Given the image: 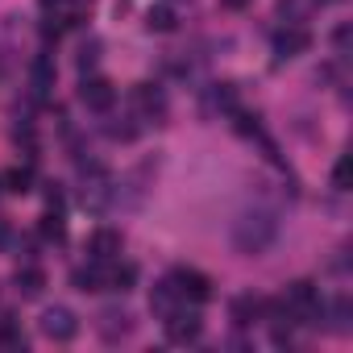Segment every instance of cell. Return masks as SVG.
Listing matches in <instances>:
<instances>
[{"mask_svg":"<svg viewBox=\"0 0 353 353\" xmlns=\"http://www.w3.org/2000/svg\"><path fill=\"white\" fill-rule=\"evenodd\" d=\"M320 5H336V0H320Z\"/></svg>","mask_w":353,"mask_h":353,"instance_id":"obj_28","label":"cell"},{"mask_svg":"<svg viewBox=\"0 0 353 353\" xmlns=\"http://www.w3.org/2000/svg\"><path fill=\"white\" fill-rule=\"evenodd\" d=\"M108 279H112V266L108 262H96L92 258V266H83V270H75V287L79 291H108Z\"/></svg>","mask_w":353,"mask_h":353,"instance_id":"obj_8","label":"cell"},{"mask_svg":"<svg viewBox=\"0 0 353 353\" xmlns=\"http://www.w3.org/2000/svg\"><path fill=\"white\" fill-rule=\"evenodd\" d=\"M75 332H79V324H75V316H71L67 307L42 312V336H50V341H71Z\"/></svg>","mask_w":353,"mask_h":353,"instance_id":"obj_6","label":"cell"},{"mask_svg":"<svg viewBox=\"0 0 353 353\" xmlns=\"http://www.w3.org/2000/svg\"><path fill=\"white\" fill-rule=\"evenodd\" d=\"M332 328H336V332H349V299H336V307H332Z\"/></svg>","mask_w":353,"mask_h":353,"instance_id":"obj_20","label":"cell"},{"mask_svg":"<svg viewBox=\"0 0 353 353\" xmlns=\"http://www.w3.org/2000/svg\"><path fill=\"white\" fill-rule=\"evenodd\" d=\"M303 5H307V0H279V9H283V13H291V17H299V13H303Z\"/></svg>","mask_w":353,"mask_h":353,"instance_id":"obj_24","label":"cell"},{"mask_svg":"<svg viewBox=\"0 0 353 353\" xmlns=\"http://www.w3.org/2000/svg\"><path fill=\"white\" fill-rule=\"evenodd\" d=\"M88 254H92L96 262H112V258L121 254V233H117V229H96L92 241H88Z\"/></svg>","mask_w":353,"mask_h":353,"instance_id":"obj_9","label":"cell"},{"mask_svg":"<svg viewBox=\"0 0 353 353\" xmlns=\"http://www.w3.org/2000/svg\"><path fill=\"white\" fill-rule=\"evenodd\" d=\"M262 312H266V299H258V295H237V299L229 303V316H233V324H237V328L254 324Z\"/></svg>","mask_w":353,"mask_h":353,"instance_id":"obj_10","label":"cell"},{"mask_svg":"<svg viewBox=\"0 0 353 353\" xmlns=\"http://www.w3.org/2000/svg\"><path fill=\"white\" fill-rule=\"evenodd\" d=\"M245 5V0H225V9H241Z\"/></svg>","mask_w":353,"mask_h":353,"instance_id":"obj_27","label":"cell"},{"mask_svg":"<svg viewBox=\"0 0 353 353\" xmlns=\"http://www.w3.org/2000/svg\"><path fill=\"white\" fill-rule=\"evenodd\" d=\"M13 283H17V291L26 295V299H38L42 291H46V274L38 270V266H17V274H13Z\"/></svg>","mask_w":353,"mask_h":353,"instance_id":"obj_11","label":"cell"},{"mask_svg":"<svg viewBox=\"0 0 353 353\" xmlns=\"http://www.w3.org/2000/svg\"><path fill=\"white\" fill-rule=\"evenodd\" d=\"M133 100H137L145 112H154V117H162V108H166V100H162V92H158L154 83H141V88L133 92Z\"/></svg>","mask_w":353,"mask_h":353,"instance_id":"obj_14","label":"cell"},{"mask_svg":"<svg viewBox=\"0 0 353 353\" xmlns=\"http://www.w3.org/2000/svg\"><path fill=\"white\" fill-rule=\"evenodd\" d=\"M174 295H179V291H174L170 283H158V287L150 291V312H158V316L166 320V316L174 312Z\"/></svg>","mask_w":353,"mask_h":353,"instance_id":"obj_13","label":"cell"},{"mask_svg":"<svg viewBox=\"0 0 353 353\" xmlns=\"http://www.w3.org/2000/svg\"><path fill=\"white\" fill-rule=\"evenodd\" d=\"M96 332H100L104 341H121V336L133 332V316H129L125 307H104V312L96 316Z\"/></svg>","mask_w":353,"mask_h":353,"instance_id":"obj_5","label":"cell"},{"mask_svg":"<svg viewBox=\"0 0 353 353\" xmlns=\"http://www.w3.org/2000/svg\"><path fill=\"white\" fill-rule=\"evenodd\" d=\"M30 183H34V170H30V166H13V170L0 174V188L13 192V196H26V192H30Z\"/></svg>","mask_w":353,"mask_h":353,"instance_id":"obj_12","label":"cell"},{"mask_svg":"<svg viewBox=\"0 0 353 353\" xmlns=\"http://www.w3.org/2000/svg\"><path fill=\"white\" fill-rule=\"evenodd\" d=\"M133 279H137V270H133V266H112L108 291H129V287H133Z\"/></svg>","mask_w":353,"mask_h":353,"instance_id":"obj_18","label":"cell"},{"mask_svg":"<svg viewBox=\"0 0 353 353\" xmlns=\"http://www.w3.org/2000/svg\"><path fill=\"white\" fill-rule=\"evenodd\" d=\"M274 237H279V221L266 208H250V212H241L233 221V245H237V254H250V258L266 254L274 245Z\"/></svg>","mask_w":353,"mask_h":353,"instance_id":"obj_1","label":"cell"},{"mask_svg":"<svg viewBox=\"0 0 353 353\" xmlns=\"http://www.w3.org/2000/svg\"><path fill=\"white\" fill-rule=\"evenodd\" d=\"M5 241H9V225H5V221H0V245H5Z\"/></svg>","mask_w":353,"mask_h":353,"instance_id":"obj_26","label":"cell"},{"mask_svg":"<svg viewBox=\"0 0 353 353\" xmlns=\"http://www.w3.org/2000/svg\"><path fill=\"white\" fill-rule=\"evenodd\" d=\"M50 83H54V63L42 54V59L34 63V92H38V96H46V92H50Z\"/></svg>","mask_w":353,"mask_h":353,"instance_id":"obj_15","label":"cell"},{"mask_svg":"<svg viewBox=\"0 0 353 353\" xmlns=\"http://www.w3.org/2000/svg\"><path fill=\"white\" fill-rule=\"evenodd\" d=\"M42 237H54V241H63V237H67V225H63V216H59V212H46V216H42Z\"/></svg>","mask_w":353,"mask_h":353,"instance_id":"obj_19","label":"cell"},{"mask_svg":"<svg viewBox=\"0 0 353 353\" xmlns=\"http://www.w3.org/2000/svg\"><path fill=\"white\" fill-rule=\"evenodd\" d=\"M332 188L336 192L349 188V158H336V166H332Z\"/></svg>","mask_w":353,"mask_h":353,"instance_id":"obj_21","label":"cell"},{"mask_svg":"<svg viewBox=\"0 0 353 353\" xmlns=\"http://www.w3.org/2000/svg\"><path fill=\"white\" fill-rule=\"evenodd\" d=\"M5 345H9V349H17V345H26V336H21V328H17V324H13L9 316H5V320H0V349H5Z\"/></svg>","mask_w":353,"mask_h":353,"instance_id":"obj_17","label":"cell"},{"mask_svg":"<svg viewBox=\"0 0 353 353\" xmlns=\"http://www.w3.org/2000/svg\"><path fill=\"white\" fill-rule=\"evenodd\" d=\"M96 59H100V46H96V42H92V46H83V50H79V71L96 67Z\"/></svg>","mask_w":353,"mask_h":353,"instance_id":"obj_22","label":"cell"},{"mask_svg":"<svg viewBox=\"0 0 353 353\" xmlns=\"http://www.w3.org/2000/svg\"><path fill=\"white\" fill-rule=\"evenodd\" d=\"M200 316L196 312H179L174 307L170 316H166V336L174 341V345H188V341H200Z\"/></svg>","mask_w":353,"mask_h":353,"instance_id":"obj_4","label":"cell"},{"mask_svg":"<svg viewBox=\"0 0 353 353\" xmlns=\"http://www.w3.org/2000/svg\"><path fill=\"white\" fill-rule=\"evenodd\" d=\"M38 5H42L46 13H63V9H67V0H38Z\"/></svg>","mask_w":353,"mask_h":353,"instance_id":"obj_25","label":"cell"},{"mask_svg":"<svg viewBox=\"0 0 353 353\" xmlns=\"http://www.w3.org/2000/svg\"><path fill=\"white\" fill-rule=\"evenodd\" d=\"M312 46V34L303 30V26H291V30H283L279 38H274V54L279 59H295V54H303Z\"/></svg>","mask_w":353,"mask_h":353,"instance_id":"obj_7","label":"cell"},{"mask_svg":"<svg viewBox=\"0 0 353 353\" xmlns=\"http://www.w3.org/2000/svg\"><path fill=\"white\" fill-rule=\"evenodd\" d=\"M145 26H150V30H158V34H170V30H174V13H170L166 5H158V9H150V13H145Z\"/></svg>","mask_w":353,"mask_h":353,"instance_id":"obj_16","label":"cell"},{"mask_svg":"<svg viewBox=\"0 0 353 353\" xmlns=\"http://www.w3.org/2000/svg\"><path fill=\"white\" fill-rule=\"evenodd\" d=\"M79 100H83L92 112H108V108H112V100H117V88H112L108 79L92 75V79H83V83H79Z\"/></svg>","mask_w":353,"mask_h":353,"instance_id":"obj_3","label":"cell"},{"mask_svg":"<svg viewBox=\"0 0 353 353\" xmlns=\"http://www.w3.org/2000/svg\"><path fill=\"white\" fill-rule=\"evenodd\" d=\"M170 287L179 291V295H188V299H196V303L212 299V279L200 274V270H192V266H179V270H174V274H170Z\"/></svg>","mask_w":353,"mask_h":353,"instance_id":"obj_2","label":"cell"},{"mask_svg":"<svg viewBox=\"0 0 353 353\" xmlns=\"http://www.w3.org/2000/svg\"><path fill=\"white\" fill-rule=\"evenodd\" d=\"M332 46H336V54H345V50H349V26H336V34H332Z\"/></svg>","mask_w":353,"mask_h":353,"instance_id":"obj_23","label":"cell"}]
</instances>
